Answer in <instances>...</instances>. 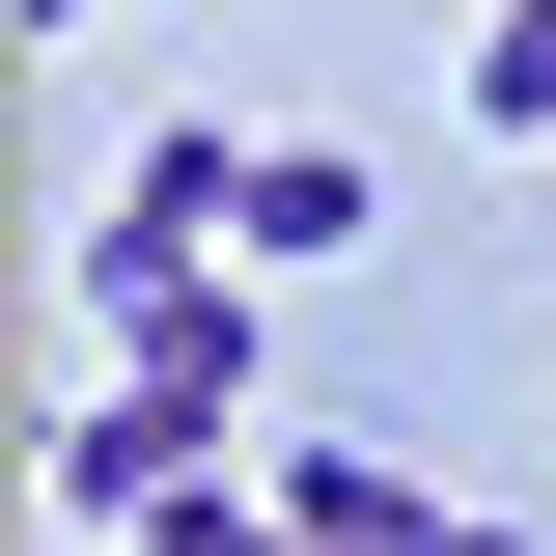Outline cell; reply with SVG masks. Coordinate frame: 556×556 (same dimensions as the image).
Listing matches in <instances>:
<instances>
[{
  "label": "cell",
  "instance_id": "5b68a950",
  "mask_svg": "<svg viewBox=\"0 0 556 556\" xmlns=\"http://www.w3.org/2000/svg\"><path fill=\"white\" fill-rule=\"evenodd\" d=\"M28 28H112V0H28Z\"/></svg>",
  "mask_w": 556,
  "mask_h": 556
},
{
  "label": "cell",
  "instance_id": "277c9868",
  "mask_svg": "<svg viewBox=\"0 0 556 556\" xmlns=\"http://www.w3.org/2000/svg\"><path fill=\"white\" fill-rule=\"evenodd\" d=\"M473 139H556V0H501V28H473Z\"/></svg>",
  "mask_w": 556,
  "mask_h": 556
},
{
  "label": "cell",
  "instance_id": "6da1fadb",
  "mask_svg": "<svg viewBox=\"0 0 556 556\" xmlns=\"http://www.w3.org/2000/svg\"><path fill=\"white\" fill-rule=\"evenodd\" d=\"M195 501H223V417H195V390H139V362H112V390L56 417V529H112V556H167Z\"/></svg>",
  "mask_w": 556,
  "mask_h": 556
},
{
  "label": "cell",
  "instance_id": "7a4b0ae2",
  "mask_svg": "<svg viewBox=\"0 0 556 556\" xmlns=\"http://www.w3.org/2000/svg\"><path fill=\"white\" fill-rule=\"evenodd\" d=\"M278 556H529V529L445 501V473H390V445H278Z\"/></svg>",
  "mask_w": 556,
  "mask_h": 556
},
{
  "label": "cell",
  "instance_id": "3957f363",
  "mask_svg": "<svg viewBox=\"0 0 556 556\" xmlns=\"http://www.w3.org/2000/svg\"><path fill=\"white\" fill-rule=\"evenodd\" d=\"M362 223H390V195H362V139H251V195H223V251H278V278H334Z\"/></svg>",
  "mask_w": 556,
  "mask_h": 556
}]
</instances>
